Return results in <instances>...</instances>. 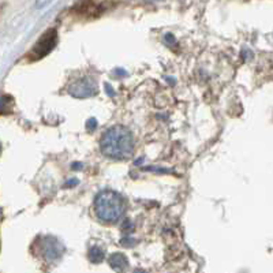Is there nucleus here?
Returning a JSON list of instances; mask_svg holds the SVG:
<instances>
[{
	"label": "nucleus",
	"instance_id": "nucleus-3",
	"mask_svg": "<svg viewBox=\"0 0 273 273\" xmlns=\"http://www.w3.org/2000/svg\"><path fill=\"white\" fill-rule=\"evenodd\" d=\"M56 44H58V32L56 29H48L47 32H44L41 37L36 41V44L32 47V50L28 53V58L32 62L45 58L47 55H50L51 52L55 50Z\"/></svg>",
	"mask_w": 273,
	"mask_h": 273
},
{
	"label": "nucleus",
	"instance_id": "nucleus-9",
	"mask_svg": "<svg viewBox=\"0 0 273 273\" xmlns=\"http://www.w3.org/2000/svg\"><path fill=\"white\" fill-rule=\"evenodd\" d=\"M51 0H36V7L37 8H43L45 7L48 3H50Z\"/></svg>",
	"mask_w": 273,
	"mask_h": 273
},
{
	"label": "nucleus",
	"instance_id": "nucleus-2",
	"mask_svg": "<svg viewBox=\"0 0 273 273\" xmlns=\"http://www.w3.org/2000/svg\"><path fill=\"white\" fill-rule=\"evenodd\" d=\"M97 217L105 223H116L124 212V202L120 195L112 190H104L94 200Z\"/></svg>",
	"mask_w": 273,
	"mask_h": 273
},
{
	"label": "nucleus",
	"instance_id": "nucleus-5",
	"mask_svg": "<svg viewBox=\"0 0 273 273\" xmlns=\"http://www.w3.org/2000/svg\"><path fill=\"white\" fill-rule=\"evenodd\" d=\"M108 262H109L111 268L114 271H116V272H124L129 268V259L122 253H114V254H111Z\"/></svg>",
	"mask_w": 273,
	"mask_h": 273
},
{
	"label": "nucleus",
	"instance_id": "nucleus-7",
	"mask_svg": "<svg viewBox=\"0 0 273 273\" xmlns=\"http://www.w3.org/2000/svg\"><path fill=\"white\" fill-rule=\"evenodd\" d=\"M89 259L93 262V264H99L104 259V250L97 247V246H93L90 250H89Z\"/></svg>",
	"mask_w": 273,
	"mask_h": 273
},
{
	"label": "nucleus",
	"instance_id": "nucleus-6",
	"mask_svg": "<svg viewBox=\"0 0 273 273\" xmlns=\"http://www.w3.org/2000/svg\"><path fill=\"white\" fill-rule=\"evenodd\" d=\"M63 252V247L60 246L58 240L55 239H48L45 243V256L48 257V259H56L60 257V254Z\"/></svg>",
	"mask_w": 273,
	"mask_h": 273
},
{
	"label": "nucleus",
	"instance_id": "nucleus-4",
	"mask_svg": "<svg viewBox=\"0 0 273 273\" xmlns=\"http://www.w3.org/2000/svg\"><path fill=\"white\" fill-rule=\"evenodd\" d=\"M68 92L75 99H87V97H93L97 93V86L90 78H84L74 82Z\"/></svg>",
	"mask_w": 273,
	"mask_h": 273
},
{
	"label": "nucleus",
	"instance_id": "nucleus-10",
	"mask_svg": "<svg viewBox=\"0 0 273 273\" xmlns=\"http://www.w3.org/2000/svg\"><path fill=\"white\" fill-rule=\"evenodd\" d=\"M134 273H148V272H145L144 269H136V271H134Z\"/></svg>",
	"mask_w": 273,
	"mask_h": 273
},
{
	"label": "nucleus",
	"instance_id": "nucleus-8",
	"mask_svg": "<svg viewBox=\"0 0 273 273\" xmlns=\"http://www.w3.org/2000/svg\"><path fill=\"white\" fill-rule=\"evenodd\" d=\"M13 97L10 96H1L0 97V114H10L13 107Z\"/></svg>",
	"mask_w": 273,
	"mask_h": 273
},
{
	"label": "nucleus",
	"instance_id": "nucleus-11",
	"mask_svg": "<svg viewBox=\"0 0 273 273\" xmlns=\"http://www.w3.org/2000/svg\"><path fill=\"white\" fill-rule=\"evenodd\" d=\"M146 1H160V0H146Z\"/></svg>",
	"mask_w": 273,
	"mask_h": 273
},
{
	"label": "nucleus",
	"instance_id": "nucleus-1",
	"mask_svg": "<svg viewBox=\"0 0 273 273\" xmlns=\"http://www.w3.org/2000/svg\"><path fill=\"white\" fill-rule=\"evenodd\" d=\"M100 148L102 154L107 157L114 160H126L133 154L134 138L127 127L112 126L101 136Z\"/></svg>",
	"mask_w": 273,
	"mask_h": 273
}]
</instances>
